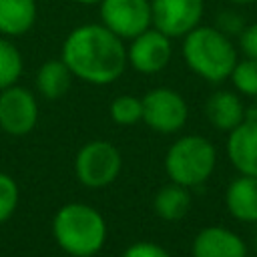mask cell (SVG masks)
Here are the masks:
<instances>
[{"mask_svg": "<svg viewBox=\"0 0 257 257\" xmlns=\"http://www.w3.org/2000/svg\"><path fill=\"white\" fill-rule=\"evenodd\" d=\"M227 2H231V4H235V6H245V4H253V2H257V0H227Z\"/></svg>", "mask_w": 257, "mask_h": 257, "instance_id": "obj_25", "label": "cell"}, {"mask_svg": "<svg viewBox=\"0 0 257 257\" xmlns=\"http://www.w3.org/2000/svg\"><path fill=\"white\" fill-rule=\"evenodd\" d=\"M18 185L16 181L8 175V173H2L0 171V223L8 221L16 207H18Z\"/></svg>", "mask_w": 257, "mask_h": 257, "instance_id": "obj_21", "label": "cell"}, {"mask_svg": "<svg viewBox=\"0 0 257 257\" xmlns=\"http://www.w3.org/2000/svg\"><path fill=\"white\" fill-rule=\"evenodd\" d=\"M227 157L239 175L257 177V110L251 108L245 120L227 133Z\"/></svg>", "mask_w": 257, "mask_h": 257, "instance_id": "obj_11", "label": "cell"}, {"mask_svg": "<svg viewBox=\"0 0 257 257\" xmlns=\"http://www.w3.org/2000/svg\"><path fill=\"white\" fill-rule=\"evenodd\" d=\"M237 42H239V50L243 52V56L257 60V22L247 24L237 36Z\"/></svg>", "mask_w": 257, "mask_h": 257, "instance_id": "obj_24", "label": "cell"}, {"mask_svg": "<svg viewBox=\"0 0 257 257\" xmlns=\"http://www.w3.org/2000/svg\"><path fill=\"white\" fill-rule=\"evenodd\" d=\"M173 42L167 34L157 28H147L139 36L128 40L126 62L133 70L141 74H157L171 62Z\"/></svg>", "mask_w": 257, "mask_h": 257, "instance_id": "obj_10", "label": "cell"}, {"mask_svg": "<svg viewBox=\"0 0 257 257\" xmlns=\"http://www.w3.org/2000/svg\"><path fill=\"white\" fill-rule=\"evenodd\" d=\"M110 118L120 126H131L143 120V100L135 94H118L108 106Z\"/></svg>", "mask_w": 257, "mask_h": 257, "instance_id": "obj_19", "label": "cell"}, {"mask_svg": "<svg viewBox=\"0 0 257 257\" xmlns=\"http://www.w3.org/2000/svg\"><path fill=\"white\" fill-rule=\"evenodd\" d=\"M98 14L100 24L122 40H131L153 26L151 0H102Z\"/></svg>", "mask_w": 257, "mask_h": 257, "instance_id": "obj_7", "label": "cell"}, {"mask_svg": "<svg viewBox=\"0 0 257 257\" xmlns=\"http://www.w3.org/2000/svg\"><path fill=\"white\" fill-rule=\"evenodd\" d=\"M245 106L235 90H215L205 102V116L209 124L221 133L233 131L245 120Z\"/></svg>", "mask_w": 257, "mask_h": 257, "instance_id": "obj_13", "label": "cell"}, {"mask_svg": "<svg viewBox=\"0 0 257 257\" xmlns=\"http://www.w3.org/2000/svg\"><path fill=\"white\" fill-rule=\"evenodd\" d=\"M227 213L241 223H257V177L239 175L225 189Z\"/></svg>", "mask_w": 257, "mask_h": 257, "instance_id": "obj_14", "label": "cell"}, {"mask_svg": "<svg viewBox=\"0 0 257 257\" xmlns=\"http://www.w3.org/2000/svg\"><path fill=\"white\" fill-rule=\"evenodd\" d=\"M153 209H155V215L161 217L163 221L183 219L191 209V189L171 181L169 185L157 191L153 199Z\"/></svg>", "mask_w": 257, "mask_h": 257, "instance_id": "obj_17", "label": "cell"}, {"mask_svg": "<svg viewBox=\"0 0 257 257\" xmlns=\"http://www.w3.org/2000/svg\"><path fill=\"white\" fill-rule=\"evenodd\" d=\"M181 52L189 70L211 84L227 80L239 60L233 40L217 26L203 24L183 36Z\"/></svg>", "mask_w": 257, "mask_h": 257, "instance_id": "obj_2", "label": "cell"}, {"mask_svg": "<svg viewBox=\"0 0 257 257\" xmlns=\"http://www.w3.org/2000/svg\"><path fill=\"white\" fill-rule=\"evenodd\" d=\"M229 80L233 82L235 92L255 98L257 96V60L255 58H247V56L237 60Z\"/></svg>", "mask_w": 257, "mask_h": 257, "instance_id": "obj_20", "label": "cell"}, {"mask_svg": "<svg viewBox=\"0 0 257 257\" xmlns=\"http://www.w3.org/2000/svg\"><path fill=\"white\" fill-rule=\"evenodd\" d=\"M217 167L215 145L201 135L179 137L165 155V173L173 183L195 189L209 181Z\"/></svg>", "mask_w": 257, "mask_h": 257, "instance_id": "obj_4", "label": "cell"}, {"mask_svg": "<svg viewBox=\"0 0 257 257\" xmlns=\"http://www.w3.org/2000/svg\"><path fill=\"white\" fill-rule=\"evenodd\" d=\"M56 245L72 257H94L106 241L104 217L86 203H66L52 219Z\"/></svg>", "mask_w": 257, "mask_h": 257, "instance_id": "obj_3", "label": "cell"}, {"mask_svg": "<svg viewBox=\"0 0 257 257\" xmlns=\"http://www.w3.org/2000/svg\"><path fill=\"white\" fill-rule=\"evenodd\" d=\"M24 70V58L18 46L8 38L0 34V90L8 88L18 82Z\"/></svg>", "mask_w": 257, "mask_h": 257, "instance_id": "obj_18", "label": "cell"}, {"mask_svg": "<svg viewBox=\"0 0 257 257\" xmlns=\"http://www.w3.org/2000/svg\"><path fill=\"white\" fill-rule=\"evenodd\" d=\"M74 2H78V4H84V6H92V4H100L102 0H74Z\"/></svg>", "mask_w": 257, "mask_h": 257, "instance_id": "obj_26", "label": "cell"}, {"mask_svg": "<svg viewBox=\"0 0 257 257\" xmlns=\"http://www.w3.org/2000/svg\"><path fill=\"white\" fill-rule=\"evenodd\" d=\"M193 257H247L243 237L227 227L209 225L201 229L191 245Z\"/></svg>", "mask_w": 257, "mask_h": 257, "instance_id": "obj_12", "label": "cell"}, {"mask_svg": "<svg viewBox=\"0 0 257 257\" xmlns=\"http://www.w3.org/2000/svg\"><path fill=\"white\" fill-rule=\"evenodd\" d=\"M122 169L118 149L104 139L84 143L74 157V175L78 183L90 189H102L116 181Z\"/></svg>", "mask_w": 257, "mask_h": 257, "instance_id": "obj_5", "label": "cell"}, {"mask_svg": "<svg viewBox=\"0 0 257 257\" xmlns=\"http://www.w3.org/2000/svg\"><path fill=\"white\" fill-rule=\"evenodd\" d=\"M215 26H217L223 34H227L229 38H233V36H239L241 30H243L247 24H245V18H243L235 8H229V10H223V12L217 14Z\"/></svg>", "mask_w": 257, "mask_h": 257, "instance_id": "obj_22", "label": "cell"}, {"mask_svg": "<svg viewBox=\"0 0 257 257\" xmlns=\"http://www.w3.org/2000/svg\"><path fill=\"white\" fill-rule=\"evenodd\" d=\"M257 225V223H255ZM255 251H257V231H255Z\"/></svg>", "mask_w": 257, "mask_h": 257, "instance_id": "obj_27", "label": "cell"}, {"mask_svg": "<svg viewBox=\"0 0 257 257\" xmlns=\"http://www.w3.org/2000/svg\"><path fill=\"white\" fill-rule=\"evenodd\" d=\"M72 78L74 76L62 58H50L36 70V90L46 100H58L70 90Z\"/></svg>", "mask_w": 257, "mask_h": 257, "instance_id": "obj_16", "label": "cell"}, {"mask_svg": "<svg viewBox=\"0 0 257 257\" xmlns=\"http://www.w3.org/2000/svg\"><path fill=\"white\" fill-rule=\"evenodd\" d=\"M38 122L36 96L20 84L0 90V128L10 137H24Z\"/></svg>", "mask_w": 257, "mask_h": 257, "instance_id": "obj_9", "label": "cell"}, {"mask_svg": "<svg viewBox=\"0 0 257 257\" xmlns=\"http://www.w3.org/2000/svg\"><path fill=\"white\" fill-rule=\"evenodd\" d=\"M205 14V0H151L153 28L173 38H183L197 28Z\"/></svg>", "mask_w": 257, "mask_h": 257, "instance_id": "obj_8", "label": "cell"}, {"mask_svg": "<svg viewBox=\"0 0 257 257\" xmlns=\"http://www.w3.org/2000/svg\"><path fill=\"white\" fill-rule=\"evenodd\" d=\"M36 0H0V34L24 36L36 22Z\"/></svg>", "mask_w": 257, "mask_h": 257, "instance_id": "obj_15", "label": "cell"}, {"mask_svg": "<svg viewBox=\"0 0 257 257\" xmlns=\"http://www.w3.org/2000/svg\"><path fill=\"white\" fill-rule=\"evenodd\" d=\"M253 108H255V110H257V96H255V106H253Z\"/></svg>", "mask_w": 257, "mask_h": 257, "instance_id": "obj_28", "label": "cell"}, {"mask_svg": "<svg viewBox=\"0 0 257 257\" xmlns=\"http://www.w3.org/2000/svg\"><path fill=\"white\" fill-rule=\"evenodd\" d=\"M60 58L74 78L104 86L122 76L126 68V44L104 24L86 22L68 32Z\"/></svg>", "mask_w": 257, "mask_h": 257, "instance_id": "obj_1", "label": "cell"}, {"mask_svg": "<svg viewBox=\"0 0 257 257\" xmlns=\"http://www.w3.org/2000/svg\"><path fill=\"white\" fill-rule=\"evenodd\" d=\"M141 100H143V120L155 133L175 135L185 126L189 118L187 100L175 88L169 86L151 88Z\"/></svg>", "mask_w": 257, "mask_h": 257, "instance_id": "obj_6", "label": "cell"}, {"mask_svg": "<svg viewBox=\"0 0 257 257\" xmlns=\"http://www.w3.org/2000/svg\"><path fill=\"white\" fill-rule=\"evenodd\" d=\"M94 257H96V255H94Z\"/></svg>", "mask_w": 257, "mask_h": 257, "instance_id": "obj_29", "label": "cell"}, {"mask_svg": "<svg viewBox=\"0 0 257 257\" xmlns=\"http://www.w3.org/2000/svg\"><path fill=\"white\" fill-rule=\"evenodd\" d=\"M120 257H171V253L153 241H135L122 251Z\"/></svg>", "mask_w": 257, "mask_h": 257, "instance_id": "obj_23", "label": "cell"}]
</instances>
